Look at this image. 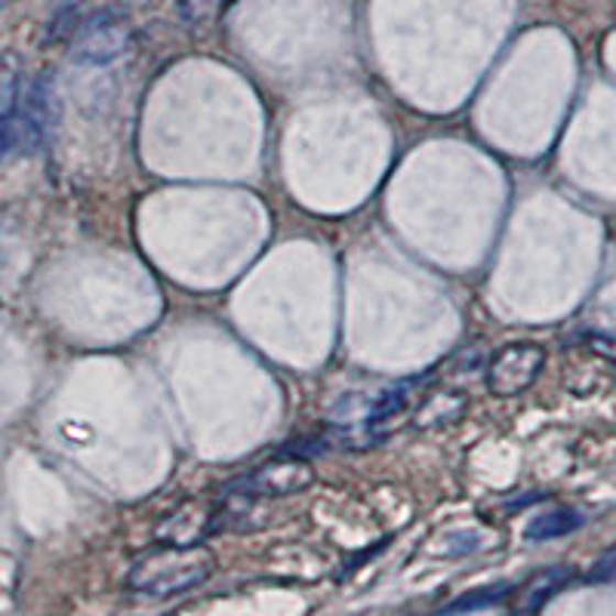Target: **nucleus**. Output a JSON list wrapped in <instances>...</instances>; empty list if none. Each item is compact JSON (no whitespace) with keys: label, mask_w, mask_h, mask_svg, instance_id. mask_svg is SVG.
<instances>
[{"label":"nucleus","mask_w":616,"mask_h":616,"mask_svg":"<svg viewBox=\"0 0 616 616\" xmlns=\"http://www.w3.org/2000/svg\"><path fill=\"white\" fill-rule=\"evenodd\" d=\"M585 580L595 585L616 583V546L595 558V564H592V570H588V576H585Z\"/></svg>","instance_id":"f8f14e48"},{"label":"nucleus","mask_w":616,"mask_h":616,"mask_svg":"<svg viewBox=\"0 0 616 616\" xmlns=\"http://www.w3.org/2000/svg\"><path fill=\"white\" fill-rule=\"evenodd\" d=\"M570 580H573V568H568V564L539 570L537 576L524 585L521 607L524 610H542V604H546V601H552L554 595H558V592L570 583Z\"/></svg>","instance_id":"6e6552de"},{"label":"nucleus","mask_w":616,"mask_h":616,"mask_svg":"<svg viewBox=\"0 0 616 616\" xmlns=\"http://www.w3.org/2000/svg\"><path fill=\"white\" fill-rule=\"evenodd\" d=\"M546 367V349L537 342H512L506 349L493 354L487 364V388L496 398H515L524 395L537 383Z\"/></svg>","instance_id":"7ed1b4c3"},{"label":"nucleus","mask_w":616,"mask_h":616,"mask_svg":"<svg viewBox=\"0 0 616 616\" xmlns=\"http://www.w3.org/2000/svg\"><path fill=\"white\" fill-rule=\"evenodd\" d=\"M133 44V25L121 10H99L87 15L75 31L72 59L80 65H108L121 59Z\"/></svg>","instance_id":"f03ea898"},{"label":"nucleus","mask_w":616,"mask_h":616,"mask_svg":"<svg viewBox=\"0 0 616 616\" xmlns=\"http://www.w3.org/2000/svg\"><path fill=\"white\" fill-rule=\"evenodd\" d=\"M216 570V554L207 546H173L164 542L161 549L142 554L130 568V588L145 598H176L191 592Z\"/></svg>","instance_id":"f257e3e1"},{"label":"nucleus","mask_w":616,"mask_h":616,"mask_svg":"<svg viewBox=\"0 0 616 616\" xmlns=\"http://www.w3.org/2000/svg\"><path fill=\"white\" fill-rule=\"evenodd\" d=\"M216 512L204 503H185L179 512H173L164 524L157 527V539L161 542H173V546H195L204 542V537L213 530Z\"/></svg>","instance_id":"39448f33"},{"label":"nucleus","mask_w":616,"mask_h":616,"mask_svg":"<svg viewBox=\"0 0 616 616\" xmlns=\"http://www.w3.org/2000/svg\"><path fill=\"white\" fill-rule=\"evenodd\" d=\"M226 0H179L176 3V13L183 19L185 25L198 29V25H210L219 10H222Z\"/></svg>","instance_id":"9d476101"},{"label":"nucleus","mask_w":616,"mask_h":616,"mask_svg":"<svg viewBox=\"0 0 616 616\" xmlns=\"http://www.w3.org/2000/svg\"><path fill=\"white\" fill-rule=\"evenodd\" d=\"M0 315H3V306H0Z\"/></svg>","instance_id":"2eb2a0df"},{"label":"nucleus","mask_w":616,"mask_h":616,"mask_svg":"<svg viewBox=\"0 0 616 616\" xmlns=\"http://www.w3.org/2000/svg\"><path fill=\"white\" fill-rule=\"evenodd\" d=\"M508 595V583H496L487 585V588H472L465 592L462 598L450 601L441 607V614H465V610H484V607H493Z\"/></svg>","instance_id":"1a4fd4ad"},{"label":"nucleus","mask_w":616,"mask_h":616,"mask_svg":"<svg viewBox=\"0 0 616 616\" xmlns=\"http://www.w3.org/2000/svg\"><path fill=\"white\" fill-rule=\"evenodd\" d=\"M465 407H469V400L462 392H438V395H429L422 400V407L416 410L414 426L416 429H441V426L457 422L465 414Z\"/></svg>","instance_id":"423d86ee"},{"label":"nucleus","mask_w":616,"mask_h":616,"mask_svg":"<svg viewBox=\"0 0 616 616\" xmlns=\"http://www.w3.org/2000/svg\"><path fill=\"white\" fill-rule=\"evenodd\" d=\"M576 527H583V515L576 508H552L542 512L534 521L524 527V537L530 542H546V539H558L573 534Z\"/></svg>","instance_id":"0eeeda50"},{"label":"nucleus","mask_w":616,"mask_h":616,"mask_svg":"<svg viewBox=\"0 0 616 616\" xmlns=\"http://www.w3.org/2000/svg\"><path fill=\"white\" fill-rule=\"evenodd\" d=\"M311 484H315V469L306 460L280 457L250 472L231 491H241L244 496H293V493L308 491Z\"/></svg>","instance_id":"20e7f679"},{"label":"nucleus","mask_w":616,"mask_h":616,"mask_svg":"<svg viewBox=\"0 0 616 616\" xmlns=\"http://www.w3.org/2000/svg\"><path fill=\"white\" fill-rule=\"evenodd\" d=\"M588 345H592V352L616 364V333H595V337L588 339Z\"/></svg>","instance_id":"ddd939ff"},{"label":"nucleus","mask_w":616,"mask_h":616,"mask_svg":"<svg viewBox=\"0 0 616 616\" xmlns=\"http://www.w3.org/2000/svg\"><path fill=\"white\" fill-rule=\"evenodd\" d=\"M10 3H13V0H0V10H7Z\"/></svg>","instance_id":"4468645a"},{"label":"nucleus","mask_w":616,"mask_h":616,"mask_svg":"<svg viewBox=\"0 0 616 616\" xmlns=\"http://www.w3.org/2000/svg\"><path fill=\"white\" fill-rule=\"evenodd\" d=\"M407 395H410V383L395 385V388L383 392V395H380V400L373 404V410H370V422H385V419L398 416L400 410L407 407Z\"/></svg>","instance_id":"9b49d317"}]
</instances>
